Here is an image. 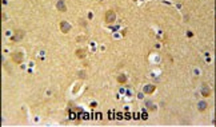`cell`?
I'll use <instances>...</instances> for the list:
<instances>
[{
	"label": "cell",
	"instance_id": "obj_1",
	"mask_svg": "<svg viewBox=\"0 0 216 127\" xmlns=\"http://www.w3.org/2000/svg\"><path fill=\"white\" fill-rule=\"evenodd\" d=\"M23 57H24V55H23V52H20V51H15L12 54V60L15 63H21L23 62Z\"/></svg>",
	"mask_w": 216,
	"mask_h": 127
},
{
	"label": "cell",
	"instance_id": "obj_2",
	"mask_svg": "<svg viewBox=\"0 0 216 127\" xmlns=\"http://www.w3.org/2000/svg\"><path fill=\"white\" fill-rule=\"evenodd\" d=\"M106 21L107 23H115L116 21V14L113 11H108L106 14Z\"/></svg>",
	"mask_w": 216,
	"mask_h": 127
},
{
	"label": "cell",
	"instance_id": "obj_3",
	"mask_svg": "<svg viewBox=\"0 0 216 127\" xmlns=\"http://www.w3.org/2000/svg\"><path fill=\"white\" fill-rule=\"evenodd\" d=\"M23 38H24V31L17 30V31L15 32V36L12 38V42H19V40H21Z\"/></svg>",
	"mask_w": 216,
	"mask_h": 127
},
{
	"label": "cell",
	"instance_id": "obj_4",
	"mask_svg": "<svg viewBox=\"0 0 216 127\" xmlns=\"http://www.w3.org/2000/svg\"><path fill=\"white\" fill-rule=\"evenodd\" d=\"M60 28H61V32L67 33V32H70L71 26H70V23H67V21H61L60 23Z\"/></svg>",
	"mask_w": 216,
	"mask_h": 127
},
{
	"label": "cell",
	"instance_id": "obj_5",
	"mask_svg": "<svg viewBox=\"0 0 216 127\" xmlns=\"http://www.w3.org/2000/svg\"><path fill=\"white\" fill-rule=\"evenodd\" d=\"M58 9L60 11V12H64V11H67V7H65V4H64V0H59L58 2Z\"/></svg>",
	"mask_w": 216,
	"mask_h": 127
},
{
	"label": "cell",
	"instance_id": "obj_6",
	"mask_svg": "<svg viewBox=\"0 0 216 127\" xmlns=\"http://www.w3.org/2000/svg\"><path fill=\"white\" fill-rule=\"evenodd\" d=\"M201 94H203V96H209L211 95V90L207 84H204V87L201 88Z\"/></svg>",
	"mask_w": 216,
	"mask_h": 127
},
{
	"label": "cell",
	"instance_id": "obj_7",
	"mask_svg": "<svg viewBox=\"0 0 216 127\" xmlns=\"http://www.w3.org/2000/svg\"><path fill=\"white\" fill-rule=\"evenodd\" d=\"M153 91H155V86H152V84H148V86L144 87V92H145V94H152Z\"/></svg>",
	"mask_w": 216,
	"mask_h": 127
},
{
	"label": "cell",
	"instance_id": "obj_8",
	"mask_svg": "<svg viewBox=\"0 0 216 127\" xmlns=\"http://www.w3.org/2000/svg\"><path fill=\"white\" fill-rule=\"evenodd\" d=\"M118 82H119V83H126V82H127V76L124 75V74H120V75L118 76Z\"/></svg>",
	"mask_w": 216,
	"mask_h": 127
},
{
	"label": "cell",
	"instance_id": "obj_9",
	"mask_svg": "<svg viewBox=\"0 0 216 127\" xmlns=\"http://www.w3.org/2000/svg\"><path fill=\"white\" fill-rule=\"evenodd\" d=\"M199 111H204V110H206L207 108V103L206 102H199Z\"/></svg>",
	"mask_w": 216,
	"mask_h": 127
},
{
	"label": "cell",
	"instance_id": "obj_10",
	"mask_svg": "<svg viewBox=\"0 0 216 127\" xmlns=\"http://www.w3.org/2000/svg\"><path fill=\"white\" fill-rule=\"evenodd\" d=\"M76 56L77 57H84L85 56V51L84 50H77L76 51Z\"/></svg>",
	"mask_w": 216,
	"mask_h": 127
},
{
	"label": "cell",
	"instance_id": "obj_11",
	"mask_svg": "<svg viewBox=\"0 0 216 127\" xmlns=\"http://www.w3.org/2000/svg\"><path fill=\"white\" fill-rule=\"evenodd\" d=\"M76 117H77V115H76L73 111H70V119H71V120H75V119H76Z\"/></svg>",
	"mask_w": 216,
	"mask_h": 127
},
{
	"label": "cell",
	"instance_id": "obj_12",
	"mask_svg": "<svg viewBox=\"0 0 216 127\" xmlns=\"http://www.w3.org/2000/svg\"><path fill=\"white\" fill-rule=\"evenodd\" d=\"M80 117H82V119H88L89 115H88V114H85V112H80Z\"/></svg>",
	"mask_w": 216,
	"mask_h": 127
},
{
	"label": "cell",
	"instance_id": "obj_13",
	"mask_svg": "<svg viewBox=\"0 0 216 127\" xmlns=\"http://www.w3.org/2000/svg\"><path fill=\"white\" fill-rule=\"evenodd\" d=\"M147 118H148V115H147V114L144 112V114H143V119H147Z\"/></svg>",
	"mask_w": 216,
	"mask_h": 127
}]
</instances>
